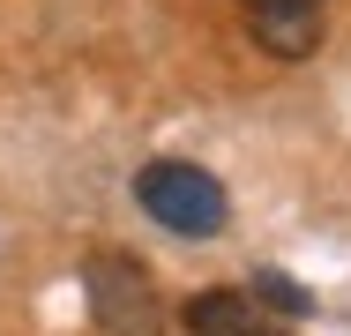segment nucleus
Returning a JSON list of instances; mask_svg holds the SVG:
<instances>
[{"label":"nucleus","mask_w":351,"mask_h":336,"mask_svg":"<svg viewBox=\"0 0 351 336\" xmlns=\"http://www.w3.org/2000/svg\"><path fill=\"white\" fill-rule=\"evenodd\" d=\"M82 291H90V322L105 336H165L172 329V307L157 291V276L135 262V254H90L82 269Z\"/></svg>","instance_id":"nucleus-2"},{"label":"nucleus","mask_w":351,"mask_h":336,"mask_svg":"<svg viewBox=\"0 0 351 336\" xmlns=\"http://www.w3.org/2000/svg\"><path fill=\"white\" fill-rule=\"evenodd\" d=\"M254 45L277 60H306L322 45V15H254Z\"/></svg>","instance_id":"nucleus-4"},{"label":"nucleus","mask_w":351,"mask_h":336,"mask_svg":"<svg viewBox=\"0 0 351 336\" xmlns=\"http://www.w3.org/2000/svg\"><path fill=\"white\" fill-rule=\"evenodd\" d=\"M180 322H187V336H291L254 291H195Z\"/></svg>","instance_id":"nucleus-3"},{"label":"nucleus","mask_w":351,"mask_h":336,"mask_svg":"<svg viewBox=\"0 0 351 336\" xmlns=\"http://www.w3.org/2000/svg\"><path fill=\"white\" fill-rule=\"evenodd\" d=\"M254 15H322V0H247Z\"/></svg>","instance_id":"nucleus-6"},{"label":"nucleus","mask_w":351,"mask_h":336,"mask_svg":"<svg viewBox=\"0 0 351 336\" xmlns=\"http://www.w3.org/2000/svg\"><path fill=\"white\" fill-rule=\"evenodd\" d=\"M135 202L165 224V232H180V239H217L224 217H232L217 172L187 165V157H157V165H142V172H135Z\"/></svg>","instance_id":"nucleus-1"},{"label":"nucleus","mask_w":351,"mask_h":336,"mask_svg":"<svg viewBox=\"0 0 351 336\" xmlns=\"http://www.w3.org/2000/svg\"><path fill=\"white\" fill-rule=\"evenodd\" d=\"M254 299H262V307H277V314H306V307H314V299H306L291 276H277V269H254Z\"/></svg>","instance_id":"nucleus-5"}]
</instances>
